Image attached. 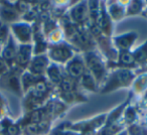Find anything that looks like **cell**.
<instances>
[{
    "label": "cell",
    "instance_id": "2e32d148",
    "mask_svg": "<svg viewBox=\"0 0 147 135\" xmlns=\"http://www.w3.org/2000/svg\"><path fill=\"white\" fill-rule=\"evenodd\" d=\"M55 92H61V93H75L81 91L79 87L78 81H75L73 79L69 78L67 76H65L61 84L55 89Z\"/></svg>",
    "mask_w": 147,
    "mask_h": 135
},
{
    "label": "cell",
    "instance_id": "ac0fdd59",
    "mask_svg": "<svg viewBox=\"0 0 147 135\" xmlns=\"http://www.w3.org/2000/svg\"><path fill=\"white\" fill-rule=\"evenodd\" d=\"M145 6H146L145 1H141V0L128 1L126 5V16H136V15L142 14Z\"/></svg>",
    "mask_w": 147,
    "mask_h": 135
},
{
    "label": "cell",
    "instance_id": "484cf974",
    "mask_svg": "<svg viewBox=\"0 0 147 135\" xmlns=\"http://www.w3.org/2000/svg\"><path fill=\"white\" fill-rule=\"evenodd\" d=\"M9 85H10V87L13 90H16L17 92L20 91V82H19L16 77H12V78L9 80Z\"/></svg>",
    "mask_w": 147,
    "mask_h": 135
},
{
    "label": "cell",
    "instance_id": "30bf717a",
    "mask_svg": "<svg viewBox=\"0 0 147 135\" xmlns=\"http://www.w3.org/2000/svg\"><path fill=\"white\" fill-rule=\"evenodd\" d=\"M65 76V73L63 70V65H57L55 63H51L45 73V79L55 89L61 84Z\"/></svg>",
    "mask_w": 147,
    "mask_h": 135
},
{
    "label": "cell",
    "instance_id": "52a82bcc",
    "mask_svg": "<svg viewBox=\"0 0 147 135\" xmlns=\"http://www.w3.org/2000/svg\"><path fill=\"white\" fill-rule=\"evenodd\" d=\"M137 38H138V33L136 31H128V32L113 36L112 43L118 51H131Z\"/></svg>",
    "mask_w": 147,
    "mask_h": 135
},
{
    "label": "cell",
    "instance_id": "7a4b0ae2",
    "mask_svg": "<svg viewBox=\"0 0 147 135\" xmlns=\"http://www.w3.org/2000/svg\"><path fill=\"white\" fill-rule=\"evenodd\" d=\"M82 55L83 57H84L86 69L96 79L99 87L101 88V86L104 84L105 80L107 78V75L109 73L106 59L99 53L98 49L87 51V53H82Z\"/></svg>",
    "mask_w": 147,
    "mask_h": 135
},
{
    "label": "cell",
    "instance_id": "d4e9b609",
    "mask_svg": "<svg viewBox=\"0 0 147 135\" xmlns=\"http://www.w3.org/2000/svg\"><path fill=\"white\" fill-rule=\"evenodd\" d=\"M2 15L6 19H8V20H14V19L17 17L16 11H15L13 8H10V7H7V8L3 9Z\"/></svg>",
    "mask_w": 147,
    "mask_h": 135
},
{
    "label": "cell",
    "instance_id": "8fae6325",
    "mask_svg": "<svg viewBox=\"0 0 147 135\" xmlns=\"http://www.w3.org/2000/svg\"><path fill=\"white\" fill-rule=\"evenodd\" d=\"M128 1H106V7L112 21H120L126 17V5Z\"/></svg>",
    "mask_w": 147,
    "mask_h": 135
},
{
    "label": "cell",
    "instance_id": "4316f807",
    "mask_svg": "<svg viewBox=\"0 0 147 135\" xmlns=\"http://www.w3.org/2000/svg\"><path fill=\"white\" fill-rule=\"evenodd\" d=\"M16 8H17V10H19V11H21V12H28L29 10H30V8H29V4L28 3H26V2H17V4H16Z\"/></svg>",
    "mask_w": 147,
    "mask_h": 135
},
{
    "label": "cell",
    "instance_id": "5bb4252c",
    "mask_svg": "<svg viewBox=\"0 0 147 135\" xmlns=\"http://www.w3.org/2000/svg\"><path fill=\"white\" fill-rule=\"evenodd\" d=\"M14 32L18 39L24 45H27V43L31 41V36H32V28L29 24L27 23H18V24L13 26Z\"/></svg>",
    "mask_w": 147,
    "mask_h": 135
},
{
    "label": "cell",
    "instance_id": "4fadbf2b",
    "mask_svg": "<svg viewBox=\"0 0 147 135\" xmlns=\"http://www.w3.org/2000/svg\"><path fill=\"white\" fill-rule=\"evenodd\" d=\"M32 47L31 45L27 43V45H22L19 47L18 51L15 57V61L18 65L20 67H26L29 65L31 61V53H32Z\"/></svg>",
    "mask_w": 147,
    "mask_h": 135
},
{
    "label": "cell",
    "instance_id": "7c38bea8",
    "mask_svg": "<svg viewBox=\"0 0 147 135\" xmlns=\"http://www.w3.org/2000/svg\"><path fill=\"white\" fill-rule=\"evenodd\" d=\"M78 83H79L80 89L82 91H85V92L96 93V92H98L99 89H100L96 79L93 77V75L91 74L87 69L84 74H83V76L80 78V80L78 81Z\"/></svg>",
    "mask_w": 147,
    "mask_h": 135
},
{
    "label": "cell",
    "instance_id": "4dcf8cb0",
    "mask_svg": "<svg viewBox=\"0 0 147 135\" xmlns=\"http://www.w3.org/2000/svg\"><path fill=\"white\" fill-rule=\"evenodd\" d=\"M145 4H146V6H145V9L143 10V12H142V16L143 17H145V18H147V1H145Z\"/></svg>",
    "mask_w": 147,
    "mask_h": 135
},
{
    "label": "cell",
    "instance_id": "6da1fadb",
    "mask_svg": "<svg viewBox=\"0 0 147 135\" xmlns=\"http://www.w3.org/2000/svg\"><path fill=\"white\" fill-rule=\"evenodd\" d=\"M136 77V73L133 70L113 69L109 71L106 80L99 91L102 94H107L122 88H130L132 87Z\"/></svg>",
    "mask_w": 147,
    "mask_h": 135
},
{
    "label": "cell",
    "instance_id": "f1b7e54d",
    "mask_svg": "<svg viewBox=\"0 0 147 135\" xmlns=\"http://www.w3.org/2000/svg\"><path fill=\"white\" fill-rule=\"evenodd\" d=\"M143 96H142V100H141V104H144V105H147V89L144 93H143Z\"/></svg>",
    "mask_w": 147,
    "mask_h": 135
},
{
    "label": "cell",
    "instance_id": "9a60e30c",
    "mask_svg": "<svg viewBox=\"0 0 147 135\" xmlns=\"http://www.w3.org/2000/svg\"><path fill=\"white\" fill-rule=\"evenodd\" d=\"M126 125L124 124L123 119L117 121L114 123H110V124H104V126L98 130L96 135H117L123 130H125Z\"/></svg>",
    "mask_w": 147,
    "mask_h": 135
},
{
    "label": "cell",
    "instance_id": "e0dca14e",
    "mask_svg": "<svg viewBox=\"0 0 147 135\" xmlns=\"http://www.w3.org/2000/svg\"><path fill=\"white\" fill-rule=\"evenodd\" d=\"M132 55L138 67H147V39L132 51Z\"/></svg>",
    "mask_w": 147,
    "mask_h": 135
},
{
    "label": "cell",
    "instance_id": "5b68a950",
    "mask_svg": "<svg viewBox=\"0 0 147 135\" xmlns=\"http://www.w3.org/2000/svg\"><path fill=\"white\" fill-rule=\"evenodd\" d=\"M67 17L73 23L78 26H87L89 23L88 1H79L71 5L67 12Z\"/></svg>",
    "mask_w": 147,
    "mask_h": 135
},
{
    "label": "cell",
    "instance_id": "44dd1931",
    "mask_svg": "<svg viewBox=\"0 0 147 135\" xmlns=\"http://www.w3.org/2000/svg\"><path fill=\"white\" fill-rule=\"evenodd\" d=\"M45 37H47V41L49 43V45H57V43L65 41V35H63V31L61 26L51 31Z\"/></svg>",
    "mask_w": 147,
    "mask_h": 135
},
{
    "label": "cell",
    "instance_id": "8992f818",
    "mask_svg": "<svg viewBox=\"0 0 147 135\" xmlns=\"http://www.w3.org/2000/svg\"><path fill=\"white\" fill-rule=\"evenodd\" d=\"M65 76L73 79L75 81H79L83 74L86 71V65H85L84 57L82 53H76L71 59H69L65 65H63Z\"/></svg>",
    "mask_w": 147,
    "mask_h": 135
},
{
    "label": "cell",
    "instance_id": "f546056e",
    "mask_svg": "<svg viewBox=\"0 0 147 135\" xmlns=\"http://www.w3.org/2000/svg\"><path fill=\"white\" fill-rule=\"evenodd\" d=\"M5 71H6V65H5L4 61L0 59V73H3Z\"/></svg>",
    "mask_w": 147,
    "mask_h": 135
},
{
    "label": "cell",
    "instance_id": "9c48e42d",
    "mask_svg": "<svg viewBox=\"0 0 147 135\" xmlns=\"http://www.w3.org/2000/svg\"><path fill=\"white\" fill-rule=\"evenodd\" d=\"M49 65L51 61L47 53L35 55L29 63V73L36 77H45Z\"/></svg>",
    "mask_w": 147,
    "mask_h": 135
},
{
    "label": "cell",
    "instance_id": "ffe728a7",
    "mask_svg": "<svg viewBox=\"0 0 147 135\" xmlns=\"http://www.w3.org/2000/svg\"><path fill=\"white\" fill-rule=\"evenodd\" d=\"M89 10V22L96 24L101 12V1L98 0H90L88 1Z\"/></svg>",
    "mask_w": 147,
    "mask_h": 135
},
{
    "label": "cell",
    "instance_id": "277c9868",
    "mask_svg": "<svg viewBox=\"0 0 147 135\" xmlns=\"http://www.w3.org/2000/svg\"><path fill=\"white\" fill-rule=\"evenodd\" d=\"M76 51L71 47V45L67 41L57 43V45H49L47 49V57H49L51 63H55L59 65H65L69 59L74 57L76 55Z\"/></svg>",
    "mask_w": 147,
    "mask_h": 135
},
{
    "label": "cell",
    "instance_id": "ba28073f",
    "mask_svg": "<svg viewBox=\"0 0 147 135\" xmlns=\"http://www.w3.org/2000/svg\"><path fill=\"white\" fill-rule=\"evenodd\" d=\"M100 28L101 32L107 37H112L113 34V21L107 11L106 1H101V12L98 21L96 23Z\"/></svg>",
    "mask_w": 147,
    "mask_h": 135
},
{
    "label": "cell",
    "instance_id": "d6986e66",
    "mask_svg": "<svg viewBox=\"0 0 147 135\" xmlns=\"http://www.w3.org/2000/svg\"><path fill=\"white\" fill-rule=\"evenodd\" d=\"M122 119L126 127L133 123H136L138 120V111H137L136 106L132 105V103H129L128 106L125 108L124 113L122 115Z\"/></svg>",
    "mask_w": 147,
    "mask_h": 135
},
{
    "label": "cell",
    "instance_id": "cb8c5ba5",
    "mask_svg": "<svg viewBox=\"0 0 147 135\" xmlns=\"http://www.w3.org/2000/svg\"><path fill=\"white\" fill-rule=\"evenodd\" d=\"M16 51H15V47L12 43H9L6 47V49L3 51V57L4 59H6L7 61H12V59H15V57H16Z\"/></svg>",
    "mask_w": 147,
    "mask_h": 135
},
{
    "label": "cell",
    "instance_id": "7402d4cb",
    "mask_svg": "<svg viewBox=\"0 0 147 135\" xmlns=\"http://www.w3.org/2000/svg\"><path fill=\"white\" fill-rule=\"evenodd\" d=\"M41 77H36L34 75H32L31 73H25L22 76V85L24 90L29 91L33 86L35 85V83L40 79Z\"/></svg>",
    "mask_w": 147,
    "mask_h": 135
},
{
    "label": "cell",
    "instance_id": "3957f363",
    "mask_svg": "<svg viewBox=\"0 0 147 135\" xmlns=\"http://www.w3.org/2000/svg\"><path fill=\"white\" fill-rule=\"evenodd\" d=\"M67 43L71 45V47L78 53H85L87 51L97 49L96 41L92 36L87 26L79 27L76 33L71 38L67 39Z\"/></svg>",
    "mask_w": 147,
    "mask_h": 135
},
{
    "label": "cell",
    "instance_id": "603a6c76",
    "mask_svg": "<svg viewBox=\"0 0 147 135\" xmlns=\"http://www.w3.org/2000/svg\"><path fill=\"white\" fill-rule=\"evenodd\" d=\"M23 131L25 135H40L37 123H27Z\"/></svg>",
    "mask_w": 147,
    "mask_h": 135
},
{
    "label": "cell",
    "instance_id": "83f0119b",
    "mask_svg": "<svg viewBox=\"0 0 147 135\" xmlns=\"http://www.w3.org/2000/svg\"><path fill=\"white\" fill-rule=\"evenodd\" d=\"M19 132V129L17 126H15V125H10V126L7 128V133H8V135H17Z\"/></svg>",
    "mask_w": 147,
    "mask_h": 135
},
{
    "label": "cell",
    "instance_id": "1f68e13d",
    "mask_svg": "<svg viewBox=\"0 0 147 135\" xmlns=\"http://www.w3.org/2000/svg\"><path fill=\"white\" fill-rule=\"evenodd\" d=\"M117 135H128V134H127V131L126 130H123L122 132H120L119 134H117Z\"/></svg>",
    "mask_w": 147,
    "mask_h": 135
}]
</instances>
